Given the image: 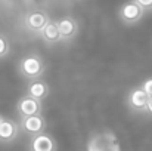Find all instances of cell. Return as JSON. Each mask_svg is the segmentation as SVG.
I'll return each mask as SVG.
<instances>
[{"label":"cell","mask_w":152,"mask_h":151,"mask_svg":"<svg viewBox=\"0 0 152 151\" xmlns=\"http://www.w3.org/2000/svg\"><path fill=\"white\" fill-rule=\"evenodd\" d=\"M19 70L28 79H39L43 74L45 64H43V59L40 56H37V55H27V56H24L21 59Z\"/></svg>","instance_id":"1"},{"label":"cell","mask_w":152,"mask_h":151,"mask_svg":"<svg viewBox=\"0 0 152 151\" xmlns=\"http://www.w3.org/2000/svg\"><path fill=\"white\" fill-rule=\"evenodd\" d=\"M145 10L133 0L130 1H126L121 4L120 10H118V15H120V19L126 24H136L142 19Z\"/></svg>","instance_id":"2"},{"label":"cell","mask_w":152,"mask_h":151,"mask_svg":"<svg viewBox=\"0 0 152 151\" xmlns=\"http://www.w3.org/2000/svg\"><path fill=\"white\" fill-rule=\"evenodd\" d=\"M18 113L21 117H28V116H36L42 113V102L39 99H34L31 96H24L18 102Z\"/></svg>","instance_id":"3"},{"label":"cell","mask_w":152,"mask_h":151,"mask_svg":"<svg viewBox=\"0 0 152 151\" xmlns=\"http://www.w3.org/2000/svg\"><path fill=\"white\" fill-rule=\"evenodd\" d=\"M30 150L31 151H56V144L50 135L42 132L34 135V138L30 142Z\"/></svg>","instance_id":"4"},{"label":"cell","mask_w":152,"mask_h":151,"mask_svg":"<svg viewBox=\"0 0 152 151\" xmlns=\"http://www.w3.org/2000/svg\"><path fill=\"white\" fill-rule=\"evenodd\" d=\"M21 127H22V130H25L30 135H37V133H42L45 130V120L40 114L22 117Z\"/></svg>","instance_id":"5"},{"label":"cell","mask_w":152,"mask_h":151,"mask_svg":"<svg viewBox=\"0 0 152 151\" xmlns=\"http://www.w3.org/2000/svg\"><path fill=\"white\" fill-rule=\"evenodd\" d=\"M148 99H149V95H146V92L142 88H137V89H134V91L130 92V95H129V105L133 110L145 111Z\"/></svg>","instance_id":"6"},{"label":"cell","mask_w":152,"mask_h":151,"mask_svg":"<svg viewBox=\"0 0 152 151\" xmlns=\"http://www.w3.org/2000/svg\"><path fill=\"white\" fill-rule=\"evenodd\" d=\"M18 136V124L12 120L1 119L0 122V141L1 142H12Z\"/></svg>","instance_id":"7"},{"label":"cell","mask_w":152,"mask_h":151,"mask_svg":"<svg viewBox=\"0 0 152 151\" xmlns=\"http://www.w3.org/2000/svg\"><path fill=\"white\" fill-rule=\"evenodd\" d=\"M49 22V18L46 13L43 12H31L27 15L25 18V24L30 30L33 31H42L45 28V25Z\"/></svg>","instance_id":"8"},{"label":"cell","mask_w":152,"mask_h":151,"mask_svg":"<svg viewBox=\"0 0 152 151\" xmlns=\"http://www.w3.org/2000/svg\"><path fill=\"white\" fill-rule=\"evenodd\" d=\"M58 25V30H59V36H61V40H66V39H71L75 36L77 33V24L74 19L71 18H62L56 22Z\"/></svg>","instance_id":"9"},{"label":"cell","mask_w":152,"mask_h":151,"mask_svg":"<svg viewBox=\"0 0 152 151\" xmlns=\"http://www.w3.org/2000/svg\"><path fill=\"white\" fill-rule=\"evenodd\" d=\"M48 94H49V88H48V85L45 83V82H42V80H34V82H31L30 83V86H28V89H27V95L28 96H31V98H34V99H45L46 96H48Z\"/></svg>","instance_id":"10"},{"label":"cell","mask_w":152,"mask_h":151,"mask_svg":"<svg viewBox=\"0 0 152 151\" xmlns=\"http://www.w3.org/2000/svg\"><path fill=\"white\" fill-rule=\"evenodd\" d=\"M42 36L46 42H50V43H55V42H59L61 40V36H59V30H58V25L56 22H52L49 21L45 28L42 30Z\"/></svg>","instance_id":"11"},{"label":"cell","mask_w":152,"mask_h":151,"mask_svg":"<svg viewBox=\"0 0 152 151\" xmlns=\"http://www.w3.org/2000/svg\"><path fill=\"white\" fill-rule=\"evenodd\" d=\"M7 52H9V42H7L6 37L0 36V58L7 55Z\"/></svg>","instance_id":"12"},{"label":"cell","mask_w":152,"mask_h":151,"mask_svg":"<svg viewBox=\"0 0 152 151\" xmlns=\"http://www.w3.org/2000/svg\"><path fill=\"white\" fill-rule=\"evenodd\" d=\"M136 1L143 10H152V0H133Z\"/></svg>","instance_id":"13"},{"label":"cell","mask_w":152,"mask_h":151,"mask_svg":"<svg viewBox=\"0 0 152 151\" xmlns=\"http://www.w3.org/2000/svg\"><path fill=\"white\" fill-rule=\"evenodd\" d=\"M142 89L146 92V95L152 96V79H148V80L142 85Z\"/></svg>","instance_id":"14"},{"label":"cell","mask_w":152,"mask_h":151,"mask_svg":"<svg viewBox=\"0 0 152 151\" xmlns=\"http://www.w3.org/2000/svg\"><path fill=\"white\" fill-rule=\"evenodd\" d=\"M145 111H148L149 114H152V96H149V99H148V104H146V110Z\"/></svg>","instance_id":"15"},{"label":"cell","mask_w":152,"mask_h":151,"mask_svg":"<svg viewBox=\"0 0 152 151\" xmlns=\"http://www.w3.org/2000/svg\"><path fill=\"white\" fill-rule=\"evenodd\" d=\"M0 122H1V117H0Z\"/></svg>","instance_id":"16"}]
</instances>
